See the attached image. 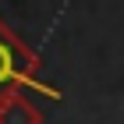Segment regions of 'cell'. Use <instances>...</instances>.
Here are the masks:
<instances>
[{"mask_svg": "<svg viewBox=\"0 0 124 124\" xmlns=\"http://www.w3.org/2000/svg\"><path fill=\"white\" fill-rule=\"evenodd\" d=\"M29 64H32V53L21 46V43L11 36L4 25H0V89H4V85H18V82H25Z\"/></svg>", "mask_w": 124, "mask_h": 124, "instance_id": "obj_1", "label": "cell"}]
</instances>
